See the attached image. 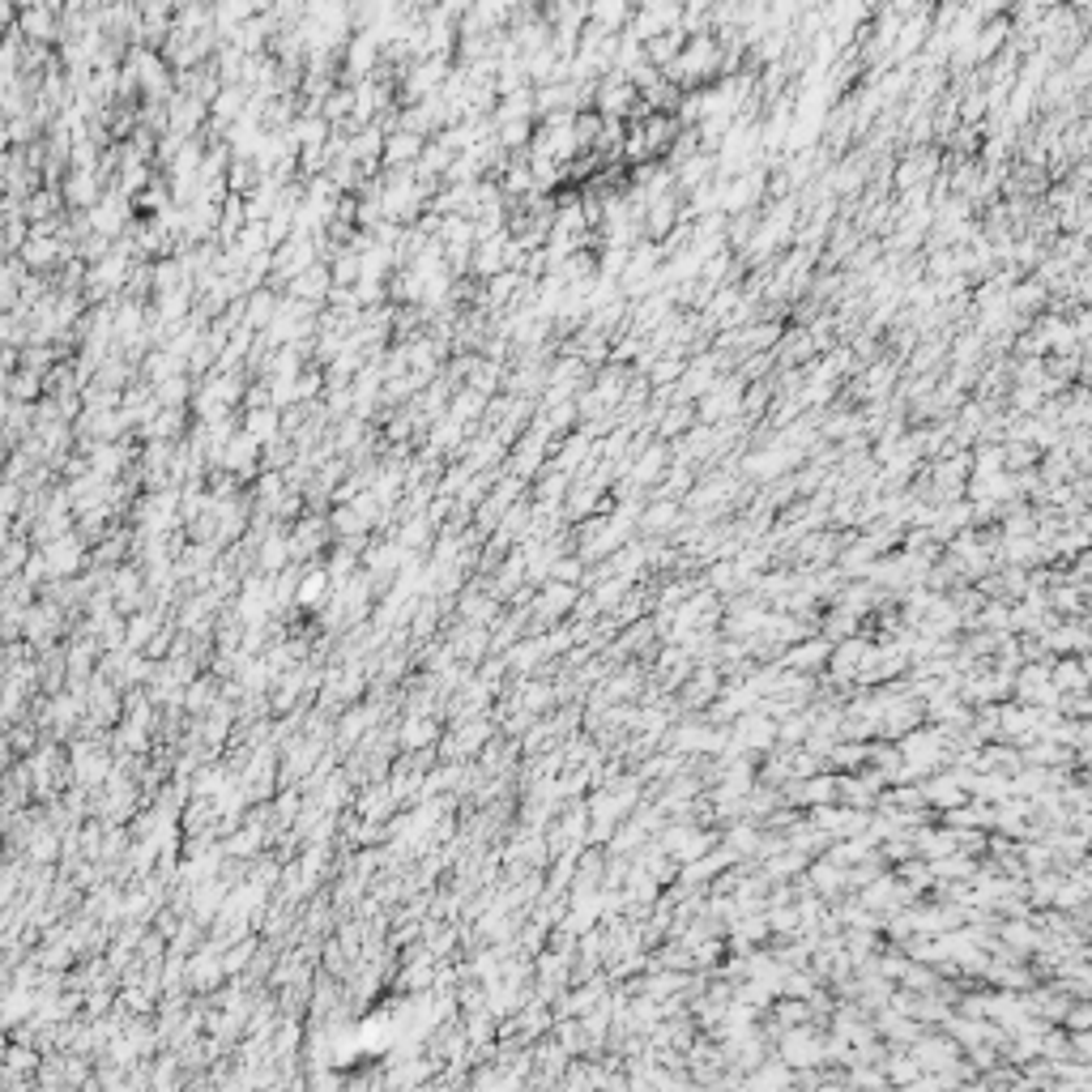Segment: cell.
I'll use <instances>...</instances> for the list:
<instances>
[{
  "label": "cell",
  "instance_id": "6da1fadb",
  "mask_svg": "<svg viewBox=\"0 0 1092 1092\" xmlns=\"http://www.w3.org/2000/svg\"><path fill=\"white\" fill-rule=\"evenodd\" d=\"M26 30H30V35H39V39H47V35H51V14H47V9H35V14H26Z\"/></svg>",
  "mask_w": 1092,
  "mask_h": 1092
}]
</instances>
